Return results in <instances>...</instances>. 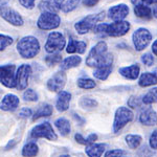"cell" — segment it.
Listing matches in <instances>:
<instances>
[{
    "label": "cell",
    "instance_id": "6da1fadb",
    "mask_svg": "<svg viewBox=\"0 0 157 157\" xmlns=\"http://www.w3.org/2000/svg\"><path fill=\"white\" fill-rule=\"evenodd\" d=\"M113 62L112 55L107 54V44L105 42H98L92 49L90 50L86 64L90 67H102L111 66Z\"/></svg>",
    "mask_w": 157,
    "mask_h": 157
},
{
    "label": "cell",
    "instance_id": "7a4b0ae2",
    "mask_svg": "<svg viewBox=\"0 0 157 157\" xmlns=\"http://www.w3.org/2000/svg\"><path fill=\"white\" fill-rule=\"evenodd\" d=\"M93 29L98 34H104L111 37H121L128 33V30L130 29V23L127 21H115L111 24L101 23L98 24Z\"/></svg>",
    "mask_w": 157,
    "mask_h": 157
},
{
    "label": "cell",
    "instance_id": "3957f363",
    "mask_svg": "<svg viewBox=\"0 0 157 157\" xmlns=\"http://www.w3.org/2000/svg\"><path fill=\"white\" fill-rule=\"evenodd\" d=\"M20 56L24 59H32L36 57L38 52H40V43L39 41L33 36H27L19 40L17 44Z\"/></svg>",
    "mask_w": 157,
    "mask_h": 157
},
{
    "label": "cell",
    "instance_id": "277c9868",
    "mask_svg": "<svg viewBox=\"0 0 157 157\" xmlns=\"http://www.w3.org/2000/svg\"><path fill=\"white\" fill-rule=\"evenodd\" d=\"M104 19V13H100V14H93V15H88L87 17L83 18L81 21H78V23H75V27L77 29V32L80 35L86 34L88 33L90 29H94L97 26V24L98 21Z\"/></svg>",
    "mask_w": 157,
    "mask_h": 157
},
{
    "label": "cell",
    "instance_id": "5b68a950",
    "mask_svg": "<svg viewBox=\"0 0 157 157\" xmlns=\"http://www.w3.org/2000/svg\"><path fill=\"white\" fill-rule=\"evenodd\" d=\"M133 120V112L127 107H120L116 110L114 116V123H113V131L118 132Z\"/></svg>",
    "mask_w": 157,
    "mask_h": 157
},
{
    "label": "cell",
    "instance_id": "8992f818",
    "mask_svg": "<svg viewBox=\"0 0 157 157\" xmlns=\"http://www.w3.org/2000/svg\"><path fill=\"white\" fill-rule=\"evenodd\" d=\"M65 43H66V40L61 33L52 32L50 33L48 38H47L46 44H45V50L49 54H55V52H60V50L64 48Z\"/></svg>",
    "mask_w": 157,
    "mask_h": 157
},
{
    "label": "cell",
    "instance_id": "52a82bcc",
    "mask_svg": "<svg viewBox=\"0 0 157 157\" xmlns=\"http://www.w3.org/2000/svg\"><path fill=\"white\" fill-rule=\"evenodd\" d=\"M30 136L33 138H47L49 140H57V134L55 133L52 126L45 121L33 128Z\"/></svg>",
    "mask_w": 157,
    "mask_h": 157
},
{
    "label": "cell",
    "instance_id": "ba28073f",
    "mask_svg": "<svg viewBox=\"0 0 157 157\" xmlns=\"http://www.w3.org/2000/svg\"><path fill=\"white\" fill-rule=\"evenodd\" d=\"M61 19L56 13H43L38 20V26L41 29L49 30L57 29L60 25Z\"/></svg>",
    "mask_w": 157,
    "mask_h": 157
},
{
    "label": "cell",
    "instance_id": "9c48e42d",
    "mask_svg": "<svg viewBox=\"0 0 157 157\" xmlns=\"http://www.w3.org/2000/svg\"><path fill=\"white\" fill-rule=\"evenodd\" d=\"M133 43L135 46L136 50L140 52V50L145 49L148 44L150 43L152 39V35L148 29H138L135 30L133 34Z\"/></svg>",
    "mask_w": 157,
    "mask_h": 157
},
{
    "label": "cell",
    "instance_id": "30bf717a",
    "mask_svg": "<svg viewBox=\"0 0 157 157\" xmlns=\"http://www.w3.org/2000/svg\"><path fill=\"white\" fill-rule=\"evenodd\" d=\"M1 71V83L7 88L16 87V73L14 65H2L0 68Z\"/></svg>",
    "mask_w": 157,
    "mask_h": 157
},
{
    "label": "cell",
    "instance_id": "8fae6325",
    "mask_svg": "<svg viewBox=\"0 0 157 157\" xmlns=\"http://www.w3.org/2000/svg\"><path fill=\"white\" fill-rule=\"evenodd\" d=\"M32 73V68L29 64L21 65L16 73V88L18 90H24L29 84V78Z\"/></svg>",
    "mask_w": 157,
    "mask_h": 157
},
{
    "label": "cell",
    "instance_id": "7c38bea8",
    "mask_svg": "<svg viewBox=\"0 0 157 157\" xmlns=\"http://www.w3.org/2000/svg\"><path fill=\"white\" fill-rule=\"evenodd\" d=\"M65 83H66V75L63 71L57 72L52 75L47 82V87L50 91L54 92H61L64 88Z\"/></svg>",
    "mask_w": 157,
    "mask_h": 157
},
{
    "label": "cell",
    "instance_id": "4fadbf2b",
    "mask_svg": "<svg viewBox=\"0 0 157 157\" xmlns=\"http://www.w3.org/2000/svg\"><path fill=\"white\" fill-rule=\"evenodd\" d=\"M1 17L6 19L7 22L12 23L13 25H16V26L23 24V19L19 15V13L15 12L14 10L10 9V7H1Z\"/></svg>",
    "mask_w": 157,
    "mask_h": 157
},
{
    "label": "cell",
    "instance_id": "5bb4252c",
    "mask_svg": "<svg viewBox=\"0 0 157 157\" xmlns=\"http://www.w3.org/2000/svg\"><path fill=\"white\" fill-rule=\"evenodd\" d=\"M129 14V7L126 4H118V6H112L109 9L108 15L109 18L114 21H123Z\"/></svg>",
    "mask_w": 157,
    "mask_h": 157
},
{
    "label": "cell",
    "instance_id": "9a60e30c",
    "mask_svg": "<svg viewBox=\"0 0 157 157\" xmlns=\"http://www.w3.org/2000/svg\"><path fill=\"white\" fill-rule=\"evenodd\" d=\"M139 121L146 126H153L157 124V113L152 108H146L139 115Z\"/></svg>",
    "mask_w": 157,
    "mask_h": 157
},
{
    "label": "cell",
    "instance_id": "2e32d148",
    "mask_svg": "<svg viewBox=\"0 0 157 157\" xmlns=\"http://www.w3.org/2000/svg\"><path fill=\"white\" fill-rule=\"evenodd\" d=\"M0 106L4 111H14L19 106V98L15 94H6L2 98Z\"/></svg>",
    "mask_w": 157,
    "mask_h": 157
},
{
    "label": "cell",
    "instance_id": "e0dca14e",
    "mask_svg": "<svg viewBox=\"0 0 157 157\" xmlns=\"http://www.w3.org/2000/svg\"><path fill=\"white\" fill-rule=\"evenodd\" d=\"M70 100H71V94L69 92H67V91H61V92H59V94H58L56 107L61 112L66 111L69 108Z\"/></svg>",
    "mask_w": 157,
    "mask_h": 157
},
{
    "label": "cell",
    "instance_id": "ac0fdd59",
    "mask_svg": "<svg viewBox=\"0 0 157 157\" xmlns=\"http://www.w3.org/2000/svg\"><path fill=\"white\" fill-rule=\"evenodd\" d=\"M139 70H140V68L136 64V65H131V66H128V67H121L120 68L118 72H120L124 78H129V80H135V78H138Z\"/></svg>",
    "mask_w": 157,
    "mask_h": 157
},
{
    "label": "cell",
    "instance_id": "d6986e66",
    "mask_svg": "<svg viewBox=\"0 0 157 157\" xmlns=\"http://www.w3.org/2000/svg\"><path fill=\"white\" fill-rule=\"evenodd\" d=\"M106 149V145L104 144H92V145L86 146L85 152L88 157H101Z\"/></svg>",
    "mask_w": 157,
    "mask_h": 157
},
{
    "label": "cell",
    "instance_id": "ffe728a7",
    "mask_svg": "<svg viewBox=\"0 0 157 157\" xmlns=\"http://www.w3.org/2000/svg\"><path fill=\"white\" fill-rule=\"evenodd\" d=\"M78 1L80 0H55V3L59 10L68 13L73 11L78 6Z\"/></svg>",
    "mask_w": 157,
    "mask_h": 157
},
{
    "label": "cell",
    "instance_id": "44dd1931",
    "mask_svg": "<svg viewBox=\"0 0 157 157\" xmlns=\"http://www.w3.org/2000/svg\"><path fill=\"white\" fill-rule=\"evenodd\" d=\"M86 49V43L83 41H75V39L70 38L69 43L67 45L66 52L68 54H73V52H78V54H83L85 52Z\"/></svg>",
    "mask_w": 157,
    "mask_h": 157
},
{
    "label": "cell",
    "instance_id": "7402d4cb",
    "mask_svg": "<svg viewBox=\"0 0 157 157\" xmlns=\"http://www.w3.org/2000/svg\"><path fill=\"white\" fill-rule=\"evenodd\" d=\"M138 84L140 87H148V86L157 84V75L156 73H151V72L143 73L141 77L139 78Z\"/></svg>",
    "mask_w": 157,
    "mask_h": 157
},
{
    "label": "cell",
    "instance_id": "603a6c76",
    "mask_svg": "<svg viewBox=\"0 0 157 157\" xmlns=\"http://www.w3.org/2000/svg\"><path fill=\"white\" fill-rule=\"evenodd\" d=\"M55 125L58 130H59V132L61 133V135L67 136L68 134L70 133V124L66 118H64V117L58 118V120L55 121Z\"/></svg>",
    "mask_w": 157,
    "mask_h": 157
},
{
    "label": "cell",
    "instance_id": "cb8c5ba5",
    "mask_svg": "<svg viewBox=\"0 0 157 157\" xmlns=\"http://www.w3.org/2000/svg\"><path fill=\"white\" fill-rule=\"evenodd\" d=\"M81 61H82V59H81V57H78V56L68 57L61 63V68H62L63 70H67V69H70V68L77 67L80 65Z\"/></svg>",
    "mask_w": 157,
    "mask_h": 157
},
{
    "label": "cell",
    "instance_id": "d4e9b609",
    "mask_svg": "<svg viewBox=\"0 0 157 157\" xmlns=\"http://www.w3.org/2000/svg\"><path fill=\"white\" fill-rule=\"evenodd\" d=\"M52 113V107L48 104H43L38 108V110L35 112L34 116H33V121H36L38 118L45 117V116H49Z\"/></svg>",
    "mask_w": 157,
    "mask_h": 157
},
{
    "label": "cell",
    "instance_id": "484cf974",
    "mask_svg": "<svg viewBox=\"0 0 157 157\" xmlns=\"http://www.w3.org/2000/svg\"><path fill=\"white\" fill-rule=\"evenodd\" d=\"M134 13L136 16L141 19H151L153 16L152 10L146 6H136L134 7Z\"/></svg>",
    "mask_w": 157,
    "mask_h": 157
},
{
    "label": "cell",
    "instance_id": "4316f807",
    "mask_svg": "<svg viewBox=\"0 0 157 157\" xmlns=\"http://www.w3.org/2000/svg\"><path fill=\"white\" fill-rule=\"evenodd\" d=\"M112 70V66H102V67H98L97 69L93 72V75L98 80L105 81L106 78L109 77V75L111 73Z\"/></svg>",
    "mask_w": 157,
    "mask_h": 157
},
{
    "label": "cell",
    "instance_id": "83f0119b",
    "mask_svg": "<svg viewBox=\"0 0 157 157\" xmlns=\"http://www.w3.org/2000/svg\"><path fill=\"white\" fill-rule=\"evenodd\" d=\"M38 146L35 143L26 144L22 149V155L24 157H35L38 154Z\"/></svg>",
    "mask_w": 157,
    "mask_h": 157
},
{
    "label": "cell",
    "instance_id": "f1b7e54d",
    "mask_svg": "<svg viewBox=\"0 0 157 157\" xmlns=\"http://www.w3.org/2000/svg\"><path fill=\"white\" fill-rule=\"evenodd\" d=\"M39 7L44 13H56L58 10L56 3L52 2V0H43V1H41V3L39 4Z\"/></svg>",
    "mask_w": 157,
    "mask_h": 157
},
{
    "label": "cell",
    "instance_id": "f546056e",
    "mask_svg": "<svg viewBox=\"0 0 157 157\" xmlns=\"http://www.w3.org/2000/svg\"><path fill=\"white\" fill-rule=\"evenodd\" d=\"M126 143L131 149L138 148L141 143V136L140 135H134V134H129L126 136Z\"/></svg>",
    "mask_w": 157,
    "mask_h": 157
},
{
    "label": "cell",
    "instance_id": "4dcf8cb0",
    "mask_svg": "<svg viewBox=\"0 0 157 157\" xmlns=\"http://www.w3.org/2000/svg\"><path fill=\"white\" fill-rule=\"evenodd\" d=\"M78 86L82 89H92L95 87V82L91 78H81L78 80Z\"/></svg>",
    "mask_w": 157,
    "mask_h": 157
},
{
    "label": "cell",
    "instance_id": "1f68e13d",
    "mask_svg": "<svg viewBox=\"0 0 157 157\" xmlns=\"http://www.w3.org/2000/svg\"><path fill=\"white\" fill-rule=\"evenodd\" d=\"M143 103L148 104V105L153 104V103H157V87L151 89L145 97L143 98Z\"/></svg>",
    "mask_w": 157,
    "mask_h": 157
},
{
    "label": "cell",
    "instance_id": "d6a6232c",
    "mask_svg": "<svg viewBox=\"0 0 157 157\" xmlns=\"http://www.w3.org/2000/svg\"><path fill=\"white\" fill-rule=\"evenodd\" d=\"M98 103L95 102L93 98H81L80 101V106L83 108H94L97 107Z\"/></svg>",
    "mask_w": 157,
    "mask_h": 157
},
{
    "label": "cell",
    "instance_id": "836d02e7",
    "mask_svg": "<svg viewBox=\"0 0 157 157\" xmlns=\"http://www.w3.org/2000/svg\"><path fill=\"white\" fill-rule=\"evenodd\" d=\"M23 98L27 102H37L38 94L33 89H27L23 93Z\"/></svg>",
    "mask_w": 157,
    "mask_h": 157
},
{
    "label": "cell",
    "instance_id": "e575fe53",
    "mask_svg": "<svg viewBox=\"0 0 157 157\" xmlns=\"http://www.w3.org/2000/svg\"><path fill=\"white\" fill-rule=\"evenodd\" d=\"M12 43H13V39L11 37L1 34V36H0V49H1V52L6 49V47L11 45Z\"/></svg>",
    "mask_w": 157,
    "mask_h": 157
},
{
    "label": "cell",
    "instance_id": "d590c367",
    "mask_svg": "<svg viewBox=\"0 0 157 157\" xmlns=\"http://www.w3.org/2000/svg\"><path fill=\"white\" fill-rule=\"evenodd\" d=\"M45 61H46V63L48 65H50V66H54L55 64H58V63L61 61V55L60 54H52L50 56H47Z\"/></svg>",
    "mask_w": 157,
    "mask_h": 157
},
{
    "label": "cell",
    "instance_id": "8d00e7d4",
    "mask_svg": "<svg viewBox=\"0 0 157 157\" xmlns=\"http://www.w3.org/2000/svg\"><path fill=\"white\" fill-rule=\"evenodd\" d=\"M149 145H150L151 149L153 150H157V129L153 131L151 134L150 139H149Z\"/></svg>",
    "mask_w": 157,
    "mask_h": 157
},
{
    "label": "cell",
    "instance_id": "74e56055",
    "mask_svg": "<svg viewBox=\"0 0 157 157\" xmlns=\"http://www.w3.org/2000/svg\"><path fill=\"white\" fill-rule=\"evenodd\" d=\"M124 155V151L121 149H114L110 150L105 154V157H121Z\"/></svg>",
    "mask_w": 157,
    "mask_h": 157
},
{
    "label": "cell",
    "instance_id": "f35d334b",
    "mask_svg": "<svg viewBox=\"0 0 157 157\" xmlns=\"http://www.w3.org/2000/svg\"><path fill=\"white\" fill-rule=\"evenodd\" d=\"M141 61H143V63L147 65V66H151L154 62V57L150 54H145L141 57Z\"/></svg>",
    "mask_w": 157,
    "mask_h": 157
},
{
    "label": "cell",
    "instance_id": "ab89813d",
    "mask_svg": "<svg viewBox=\"0 0 157 157\" xmlns=\"http://www.w3.org/2000/svg\"><path fill=\"white\" fill-rule=\"evenodd\" d=\"M133 4L136 6H146V4H153L157 3V0H131Z\"/></svg>",
    "mask_w": 157,
    "mask_h": 157
},
{
    "label": "cell",
    "instance_id": "60d3db41",
    "mask_svg": "<svg viewBox=\"0 0 157 157\" xmlns=\"http://www.w3.org/2000/svg\"><path fill=\"white\" fill-rule=\"evenodd\" d=\"M35 1L36 0H19V2L21 3V6H23L26 9L32 10L35 6Z\"/></svg>",
    "mask_w": 157,
    "mask_h": 157
},
{
    "label": "cell",
    "instance_id": "b9f144b4",
    "mask_svg": "<svg viewBox=\"0 0 157 157\" xmlns=\"http://www.w3.org/2000/svg\"><path fill=\"white\" fill-rule=\"evenodd\" d=\"M30 115H33V112L29 108H23V109H21V111L19 112V116L22 118H27V117H29Z\"/></svg>",
    "mask_w": 157,
    "mask_h": 157
},
{
    "label": "cell",
    "instance_id": "7bdbcfd3",
    "mask_svg": "<svg viewBox=\"0 0 157 157\" xmlns=\"http://www.w3.org/2000/svg\"><path fill=\"white\" fill-rule=\"evenodd\" d=\"M128 104H129V106L130 107H132V108H136V107H138L139 105H140V102H139V100L137 98H135V97H132L129 100V102H128Z\"/></svg>",
    "mask_w": 157,
    "mask_h": 157
},
{
    "label": "cell",
    "instance_id": "ee69618b",
    "mask_svg": "<svg viewBox=\"0 0 157 157\" xmlns=\"http://www.w3.org/2000/svg\"><path fill=\"white\" fill-rule=\"evenodd\" d=\"M75 140H77L78 144H81V145H86V146H88L87 139L83 137V136L81 135V134H75Z\"/></svg>",
    "mask_w": 157,
    "mask_h": 157
},
{
    "label": "cell",
    "instance_id": "f6af8a7d",
    "mask_svg": "<svg viewBox=\"0 0 157 157\" xmlns=\"http://www.w3.org/2000/svg\"><path fill=\"white\" fill-rule=\"evenodd\" d=\"M98 2V0H83V3H84V6H95Z\"/></svg>",
    "mask_w": 157,
    "mask_h": 157
},
{
    "label": "cell",
    "instance_id": "bcb514c9",
    "mask_svg": "<svg viewBox=\"0 0 157 157\" xmlns=\"http://www.w3.org/2000/svg\"><path fill=\"white\" fill-rule=\"evenodd\" d=\"M152 50H153V54L157 56V40L153 43V45H152Z\"/></svg>",
    "mask_w": 157,
    "mask_h": 157
},
{
    "label": "cell",
    "instance_id": "7dc6e473",
    "mask_svg": "<svg viewBox=\"0 0 157 157\" xmlns=\"http://www.w3.org/2000/svg\"><path fill=\"white\" fill-rule=\"evenodd\" d=\"M154 16H155L156 18H157V6L155 7V9H154Z\"/></svg>",
    "mask_w": 157,
    "mask_h": 157
}]
</instances>
